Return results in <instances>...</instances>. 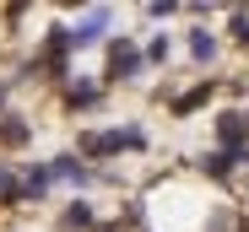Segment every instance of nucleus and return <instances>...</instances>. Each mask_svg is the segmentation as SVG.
<instances>
[{
  "label": "nucleus",
  "instance_id": "8",
  "mask_svg": "<svg viewBox=\"0 0 249 232\" xmlns=\"http://www.w3.org/2000/svg\"><path fill=\"white\" fill-rule=\"evenodd\" d=\"M92 103H98V87L92 81H76L71 87V108H92Z\"/></svg>",
  "mask_w": 249,
  "mask_h": 232
},
{
  "label": "nucleus",
  "instance_id": "10",
  "mask_svg": "<svg viewBox=\"0 0 249 232\" xmlns=\"http://www.w3.org/2000/svg\"><path fill=\"white\" fill-rule=\"evenodd\" d=\"M65 227H92V205H65Z\"/></svg>",
  "mask_w": 249,
  "mask_h": 232
},
{
  "label": "nucleus",
  "instance_id": "6",
  "mask_svg": "<svg viewBox=\"0 0 249 232\" xmlns=\"http://www.w3.org/2000/svg\"><path fill=\"white\" fill-rule=\"evenodd\" d=\"M49 168H27V178H22V189H27V195H49Z\"/></svg>",
  "mask_w": 249,
  "mask_h": 232
},
{
  "label": "nucleus",
  "instance_id": "3",
  "mask_svg": "<svg viewBox=\"0 0 249 232\" xmlns=\"http://www.w3.org/2000/svg\"><path fill=\"white\" fill-rule=\"evenodd\" d=\"M103 27H108V11L98 6V11L87 16V22H76V27H65V32H71V49H92L98 38H103Z\"/></svg>",
  "mask_w": 249,
  "mask_h": 232
},
{
  "label": "nucleus",
  "instance_id": "2",
  "mask_svg": "<svg viewBox=\"0 0 249 232\" xmlns=\"http://www.w3.org/2000/svg\"><path fill=\"white\" fill-rule=\"evenodd\" d=\"M136 70H141V54H136V44H130V38H119V44L108 49V76H114V81H130Z\"/></svg>",
  "mask_w": 249,
  "mask_h": 232
},
{
  "label": "nucleus",
  "instance_id": "9",
  "mask_svg": "<svg viewBox=\"0 0 249 232\" xmlns=\"http://www.w3.org/2000/svg\"><path fill=\"white\" fill-rule=\"evenodd\" d=\"M200 173H212V178H228V173H233V162L222 157V151H212V157H200Z\"/></svg>",
  "mask_w": 249,
  "mask_h": 232
},
{
  "label": "nucleus",
  "instance_id": "16",
  "mask_svg": "<svg viewBox=\"0 0 249 232\" xmlns=\"http://www.w3.org/2000/svg\"><path fill=\"white\" fill-rule=\"evenodd\" d=\"M244 130H249V113H244Z\"/></svg>",
  "mask_w": 249,
  "mask_h": 232
},
{
  "label": "nucleus",
  "instance_id": "11",
  "mask_svg": "<svg viewBox=\"0 0 249 232\" xmlns=\"http://www.w3.org/2000/svg\"><path fill=\"white\" fill-rule=\"evenodd\" d=\"M206 97H212V87H195V92H184L174 108H179V113H190V108H195V103H206Z\"/></svg>",
  "mask_w": 249,
  "mask_h": 232
},
{
  "label": "nucleus",
  "instance_id": "4",
  "mask_svg": "<svg viewBox=\"0 0 249 232\" xmlns=\"http://www.w3.org/2000/svg\"><path fill=\"white\" fill-rule=\"evenodd\" d=\"M49 178H65V184H92V168L76 162V157H54L49 162Z\"/></svg>",
  "mask_w": 249,
  "mask_h": 232
},
{
  "label": "nucleus",
  "instance_id": "5",
  "mask_svg": "<svg viewBox=\"0 0 249 232\" xmlns=\"http://www.w3.org/2000/svg\"><path fill=\"white\" fill-rule=\"evenodd\" d=\"M190 54H195V60H212V54H217V38L206 32V27H195V32H190Z\"/></svg>",
  "mask_w": 249,
  "mask_h": 232
},
{
  "label": "nucleus",
  "instance_id": "7",
  "mask_svg": "<svg viewBox=\"0 0 249 232\" xmlns=\"http://www.w3.org/2000/svg\"><path fill=\"white\" fill-rule=\"evenodd\" d=\"M0 140H6V146H22V140H27V124L17 119V113H6V124H0Z\"/></svg>",
  "mask_w": 249,
  "mask_h": 232
},
{
  "label": "nucleus",
  "instance_id": "13",
  "mask_svg": "<svg viewBox=\"0 0 249 232\" xmlns=\"http://www.w3.org/2000/svg\"><path fill=\"white\" fill-rule=\"evenodd\" d=\"M146 60H157V65H162V60H168V38H162V32L152 38V49H146Z\"/></svg>",
  "mask_w": 249,
  "mask_h": 232
},
{
  "label": "nucleus",
  "instance_id": "15",
  "mask_svg": "<svg viewBox=\"0 0 249 232\" xmlns=\"http://www.w3.org/2000/svg\"><path fill=\"white\" fill-rule=\"evenodd\" d=\"M0 108H6V87H0Z\"/></svg>",
  "mask_w": 249,
  "mask_h": 232
},
{
  "label": "nucleus",
  "instance_id": "12",
  "mask_svg": "<svg viewBox=\"0 0 249 232\" xmlns=\"http://www.w3.org/2000/svg\"><path fill=\"white\" fill-rule=\"evenodd\" d=\"M17 195H22V184H17V178H11V173H0V205H11V200H17Z\"/></svg>",
  "mask_w": 249,
  "mask_h": 232
},
{
  "label": "nucleus",
  "instance_id": "14",
  "mask_svg": "<svg viewBox=\"0 0 249 232\" xmlns=\"http://www.w3.org/2000/svg\"><path fill=\"white\" fill-rule=\"evenodd\" d=\"M233 38H238V44H249V16H244V11L233 16Z\"/></svg>",
  "mask_w": 249,
  "mask_h": 232
},
{
  "label": "nucleus",
  "instance_id": "1",
  "mask_svg": "<svg viewBox=\"0 0 249 232\" xmlns=\"http://www.w3.org/2000/svg\"><path fill=\"white\" fill-rule=\"evenodd\" d=\"M146 135L141 130H98V135H81V151L87 157H108V151H141Z\"/></svg>",
  "mask_w": 249,
  "mask_h": 232
}]
</instances>
